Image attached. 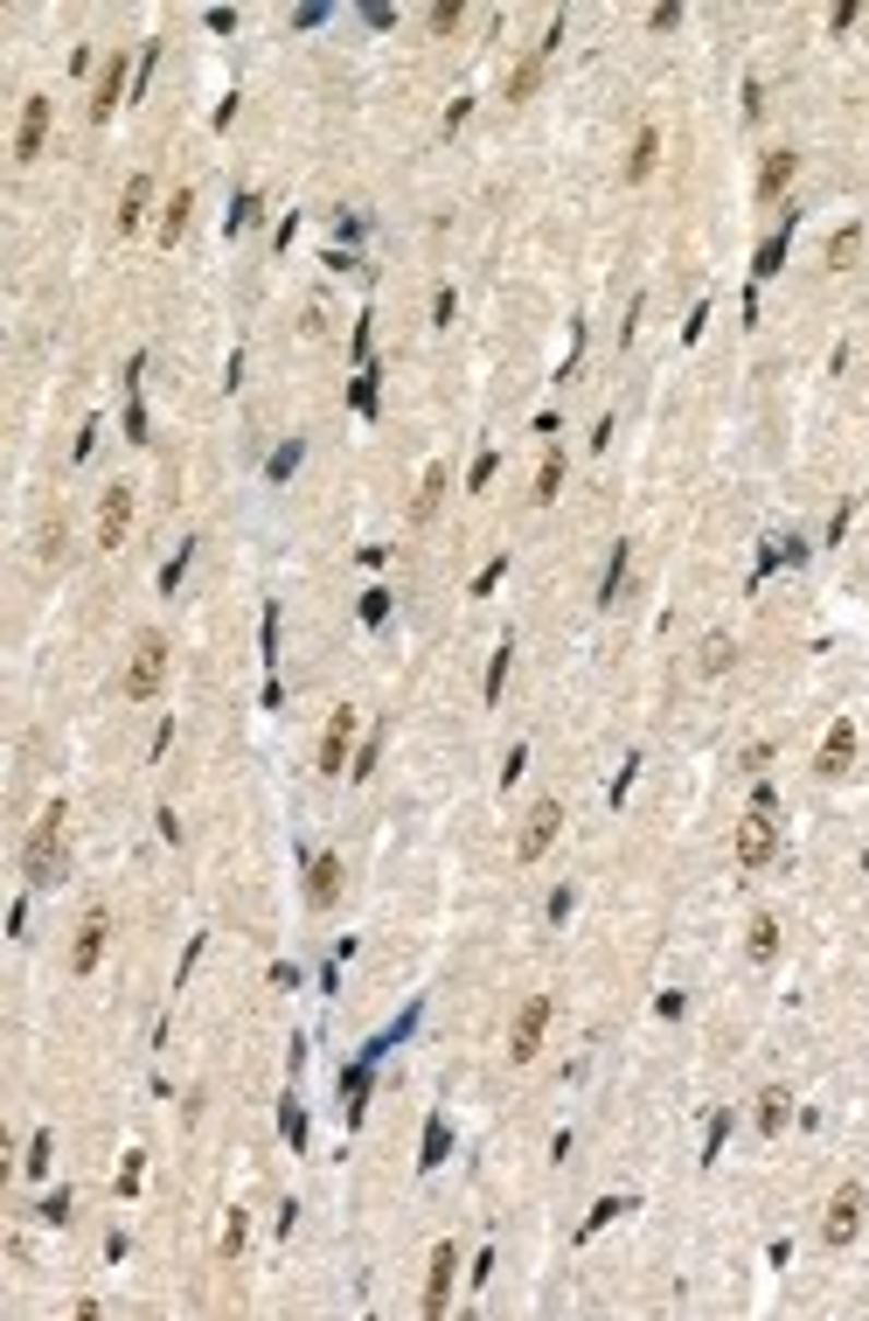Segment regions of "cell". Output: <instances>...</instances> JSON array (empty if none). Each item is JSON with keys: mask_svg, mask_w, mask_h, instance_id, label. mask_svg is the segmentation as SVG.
<instances>
[{"mask_svg": "<svg viewBox=\"0 0 869 1321\" xmlns=\"http://www.w3.org/2000/svg\"><path fill=\"white\" fill-rule=\"evenodd\" d=\"M63 835H70V807L49 800L43 821H35L28 842H22V877L28 883H56V870H63Z\"/></svg>", "mask_w": 869, "mask_h": 1321, "instance_id": "obj_1", "label": "cell"}, {"mask_svg": "<svg viewBox=\"0 0 869 1321\" xmlns=\"http://www.w3.org/2000/svg\"><path fill=\"white\" fill-rule=\"evenodd\" d=\"M167 660H175L167 633H140V640H132V660H126V675H119V695H126V703H154L160 682H167Z\"/></svg>", "mask_w": 869, "mask_h": 1321, "instance_id": "obj_2", "label": "cell"}, {"mask_svg": "<svg viewBox=\"0 0 869 1321\" xmlns=\"http://www.w3.org/2000/svg\"><path fill=\"white\" fill-rule=\"evenodd\" d=\"M772 848H779V821H772L765 800H751V814L738 821V870H765Z\"/></svg>", "mask_w": 869, "mask_h": 1321, "instance_id": "obj_3", "label": "cell"}, {"mask_svg": "<svg viewBox=\"0 0 869 1321\" xmlns=\"http://www.w3.org/2000/svg\"><path fill=\"white\" fill-rule=\"evenodd\" d=\"M557 828H563V807L557 800H536V807H528V821H522L515 862H543V856H550V842H557Z\"/></svg>", "mask_w": 869, "mask_h": 1321, "instance_id": "obj_4", "label": "cell"}, {"mask_svg": "<svg viewBox=\"0 0 869 1321\" xmlns=\"http://www.w3.org/2000/svg\"><path fill=\"white\" fill-rule=\"evenodd\" d=\"M105 939H111V912H105V904H91V912L78 918V947H70V974H98V960H105Z\"/></svg>", "mask_w": 869, "mask_h": 1321, "instance_id": "obj_5", "label": "cell"}, {"mask_svg": "<svg viewBox=\"0 0 869 1321\" xmlns=\"http://www.w3.org/2000/svg\"><path fill=\"white\" fill-rule=\"evenodd\" d=\"M543 1030H550V995H528L522 1015H515V1030H508V1057L528 1064V1057L543 1050Z\"/></svg>", "mask_w": 869, "mask_h": 1321, "instance_id": "obj_6", "label": "cell"}, {"mask_svg": "<svg viewBox=\"0 0 869 1321\" xmlns=\"http://www.w3.org/2000/svg\"><path fill=\"white\" fill-rule=\"evenodd\" d=\"M557 43H563V14L550 22V35H543L536 49H528V63L508 78V105H522V98H536V84H543V70H550V56H557Z\"/></svg>", "mask_w": 869, "mask_h": 1321, "instance_id": "obj_7", "label": "cell"}, {"mask_svg": "<svg viewBox=\"0 0 869 1321\" xmlns=\"http://www.w3.org/2000/svg\"><path fill=\"white\" fill-rule=\"evenodd\" d=\"M43 146H49V98L35 91V98L22 105V126H14V167L43 160Z\"/></svg>", "mask_w": 869, "mask_h": 1321, "instance_id": "obj_8", "label": "cell"}, {"mask_svg": "<svg viewBox=\"0 0 869 1321\" xmlns=\"http://www.w3.org/2000/svg\"><path fill=\"white\" fill-rule=\"evenodd\" d=\"M355 724H362V710H348V703L328 716V738H320V772H328V779H334V772H348V745H355Z\"/></svg>", "mask_w": 869, "mask_h": 1321, "instance_id": "obj_9", "label": "cell"}, {"mask_svg": "<svg viewBox=\"0 0 869 1321\" xmlns=\"http://www.w3.org/2000/svg\"><path fill=\"white\" fill-rule=\"evenodd\" d=\"M856 1231H862V1189H856V1182H842V1189H835V1203H828L821 1238H828V1245H848Z\"/></svg>", "mask_w": 869, "mask_h": 1321, "instance_id": "obj_10", "label": "cell"}, {"mask_svg": "<svg viewBox=\"0 0 869 1321\" xmlns=\"http://www.w3.org/2000/svg\"><path fill=\"white\" fill-rule=\"evenodd\" d=\"M848 765H856V724H848V716H835V730L821 738V759H814V772H821V779H842Z\"/></svg>", "mask_w": 869, "mask_h": 1321, "instance_id": "obj_11", "label": "cell"}, {"mask_svg": "<svg viewBox=\"0 0 869 1321\" xmlns=\"http://www.w3.org/2000/svg\"><path fill=\"white\" fill-rule=\"evenodd\" d=\"M126 528H132V487H111L98 501V550H119Z\"/></svg>", "mask_w": 869, "mask_h": 1321, "instance_id": "obj_12", "label": "cell"}, {"mask_svg": "<svg viewBox=\"0 0 869 1321\" xmlns=\"http://www.w3.org/2000/svg\"><path fill=\"white\" fill-rule=\"evenodd\" d=\"M793 175H800V154H793V146H772V154L759 160V202H779L793 188Z\"/></svg>", "mask_w": 869, "mask_h": 1321, "instance_id": "obj_13", "label": "cell"}, {"mask_svg": "<svg viewBox=\"0 0 869 1321\" xmlns=\"http://www.w3.org/2000/svg\"><path fill=\"white\" fill-rule=\"evenodd\" d=\"M452 1273H460V1252H452V1245H439V1252H431V1280H425V1314H431V1321H439L445 1300H452Z\"/></svg>", "mask_w": 869, "mask_h": 1321, "instance_id": "obj_14", "label": "cell"}, {"mask_svg": "<svg viewBox=\"0 0 869 1321\" xmlns=\"http://www.w3.org/2000/svg\"><path fill=\"white\" fill-rule=\"evenodd\" d=\"M334 897H342V856H313V870H307V904H313V912H328Z\"/></svg>", "mask_w": 869, "mask_h": 1321, "instance_id": "obj_15", "label": "cell"}, {"mask_svg": "<svg viewBox=\"0 0 869 1321\" xmlns=\"http://www.w3.org/2000/svg\"><path fill=\"white\" fill-rule=\"evenodd\" d=\"M119 91H126V56H111V63L98 70V91H91V119H111V111H119Z\"/></svg>", "mask_w": 869, "mask_h": 1321, "instance_id": "obj_16", "label": "cell"}, {"mask_svg": "<svg viewBox=\"0 0 869 1321\" xmlns=\"http://www.w3.org/2000/svg\"><path fill=\"white\" fill-rule=\"evenodd\" d=\"M146 202H154V175H132L126 195H119V230H146Z\"/></svg>", "mask_w": 869, "mask_h": 1321, "instance_id": "obj_17", "label": "cell"}, {"mask_svg": "<svg viewBox=\"0 0 869 1321\" xmlns=\"http://www.w3.org/2000/svg\"><path fill=\"white\" fill-rule=\"evenodd\" d=\"M654 167H660V126H640V132H633V154H627V181L640 188Z\"/></svg>", "mask_w": 869, "mask_h": 1321, "instance_id": "obj_18", "label": "cell"}, {"mask_svg": "<svg viewBox=\"0 0 869 1321\" xmlns=\"http://www.w3.org/2000/svg\"><path fill=\"white\" fill-rule=\"evenodd\" d=\"M439 501H445V466L431 460V466H425V480H418V501H410V522L425 528L431 515H439Z\"/></svg>", "mask_w": 869, "mask_h": 1321, "instance_id": "obj_19", "label": "cell"}, {"mask_svg": "<svg viewBox=\"0 0 869 1321\" xmlns=\"http://www.w3.org/2000/svg\"><path fill=\"white\" fill-rule=\"evenodd\" d=\"M188 210H195V188H175V195H167V210H160V243H181Z\"/></svg>", "mask_w": 869, "mask_h": 1321, "instance_id": "obj_20", "label": "cell"}, {"mask_svg": "<svg viewBox=\"0 0 869 1321\" xmlns=\"http://www.w3.org/2000/svg\"><path fill=\"white\" fill-rule=\"evenodd\" d=\"M745 953H751V960H759V967H765V960L779 953V918H765V912L751 918V932H745Z\"/></svg>", "mask_w": 869, "mask_h": 1321, "instance_id": "obj_21", "label": "cell"}, {"mask_svg": "<svg viewBox=\"0 0 869 1321\" xmlns=\"http://www.w3.org/2000/svg\"><path fill=\"white\" fill-rule=\"evenodd\" d=\"M856 258H862V230L848 223V230H835V237H828V272H848Z\"/></svg>", "mask_w": 869, "mask_h": 1321, "instance_id": "obj_22", "label": "cell"}, {"mask_svg": "<svg viewBox=\"0 0 869 1321\" xmlns=\"http://www.w3.org/2000/svg\"><path fill=\"white\" fill-rule=\"evenodd\" d=\"M557 487H563V452L550 445V452H543V466H536V501L550 508V501H557Z\"/></svg>", "mask_w": 869, "mask_h": 1321, "instance_id": "obj_23", "label": "cell"}, {"mask_svg": "<svg viewBox=\"0 0 869 1321\" xmlns=\"http://www.w3.org/2000/svg\"><path fill=\"white\" fill-rule=\"evenodd\" d=\"M786 1120H793V1099H786V1092H779V1085L759 1092V1127H765V1134H779Z\"/></svg>", "mask_w": 869, "mask_h": 1321, "instance_id": "obj_24", "label": "cell"}, {"mask_svg": "<svg viewBox=\"0 0 869 1321\" xmlns=\"http://www.w3.org/2000/svg\"><path fill=\"white\" fill-rule=\"evenodd\" d=\"M730 660H738V640H730V633H710V640H703V675H724Z\"/></svg>", "mask_w": 869, "mask_h": 1321, "instance_id": "obj_25", "label": "cell"}, {"mask_svg": "<svg viewBox=\"0 0 869 1321\" xmlns=\"http://www.w3.org/2000/svg\"><path fill=\"white\" fill-rule=\"evenodd\" d=\"M786 237H793V230L779 223V237H765V243H759V272H751V278H772V272L786 264Z\"/></svg>", "mask_w": 869, "mask_h": 1321, "instance_id": "obj_26", "label": "cell"}, {"mask_svg": "<svg viewBox=\"0 0 869 1321\" xmlns=\"http://www.w3.org/2000/svg\"><path fill=\"white\" fill-rule=\"evenodd\" d=\"M425 22H431V35H452V28L466 22V0H439V8H431Z\"/></svg>", "mask_w": 869, "mask_h": 1321, "instance_id": "obj_27", "label": "cell"}, {"mask_svg": "<svg viewBox=\"0 0 869 1321\" xmlns=\"http://www.w3.org/2000/svg\"><path fill=\"white\" fill-rule=\"evenodd\" d=\"M508 660H515V647H495V660H487V703H501V682H508Z\"/></svg>", "mask_w": 869, "mask_h": 1321, "instance_id": "obj_28", "label": "cell"}, {"mask_svg": "<svg viewBox=\"0 0 869 1321\" xmlns=\"http://www.w3.org/2000/svg\"><path fill=\"white\" fill-rule=\"evenodd\" d=\"M49 1147H56V1141H49V1127H43V1134L28 1141V1162H22V1176H35V1182L49 1176Z\"/></svg>", "mask_w": 869, "mask_h": 1321, "instance_id": "obj_29", "label": "cell"}, {"mask_svg": "<svg viewBox=\"0 0 869 1321\" xmlns=\"http://www.w3.org/2000/svg\"><path fill=\"white\" fill-rule=\"evenodd\" d=\"M619 578H627V543L612 550V563H606V584H598V606H612L619 598Z\"/></svg>", "mask_w": 869, "mask_h": 1321, "instance_id": "obj_30", "label": "cell"}, {"mask_svg": "<svg viewBox=\"0 0 869 1321\" xmlns=\"http://www.w3.org/2000/svg\"><path fill=\"white\" fill-rule=\"evenodd\" d=\"M445 1162V1120H431L425 1127V1168H439Z\"/></svg>", "mask_w": 869, "mask_h": 1321, "instance_id": "obj_31", "label": "cell"}, {"mask_svg": "<svg viewBox=\"0 0 869 1321\" xmlns=\"http://www.w3.org/2000/svg\"><path fill=\"white\" fill-rule=\"evenodd\" d=\"M243 1252V1211H230V1224H223V1259H237Z\"/></svg>", "mask_w": 869, "mask_h": 1321, "instance_id": "obj_32", "label": "cell"}, {"mask_svg": "<svg viewBox=\"0 0 869 1321\" xmlns=\"http://www.w3.org/2000/svg\"><path fill=\"white\" fill-rule=\"evenodd\" d=\"M258 223V195H237V210H230V230H251Z\"/></svg>", "mask_w": 869, "mask_h": 1321, "instance_id": "obj_33", "label": "cell"}, {"mask_svg": "<svg viewBox=\"0 0 869 1321\" xmlns=\"http://www.w3.org/2000/svg\"><path fill=\"white\" fill-rule=\"evenodd\" d=\"M286 1141H293V1147H299V1141H307V1112H299V1106H293V1099H286Z\"/></svg>", "mask_w": 869, "mask_h": 1321, "instance_id": "obj_34", "label": "cell"}, {"mask_svg": "<svg viewBox=\"0 0 869 1321\" xmlns=\"http://www.w3.org/2000/svg\"><path fill=\"white\" fill-rule=\"evenodd\" d=\"M43 1224H70V1197H63V1189H56V1197L43 1203Z\"/></svg>", "mask_w": 869, "mask_h": 1321, "instance_id": "obj_35", "label": "cell"}, {"mask_svg": "<svg viewBox=\"0 0 869 1321\" xmlns=\"http://www.w3.org/2000/svg\"><path fill=\"white\" fill-rule=\"evenodd\" d=\"M383 612H390V592H369V598H362V619L376 627V619H383Z\"/></svg>", "mask_w": 869, "mask_h": 1321, "instance_id": "obj_36", "label": "cell"}]
</instances>
